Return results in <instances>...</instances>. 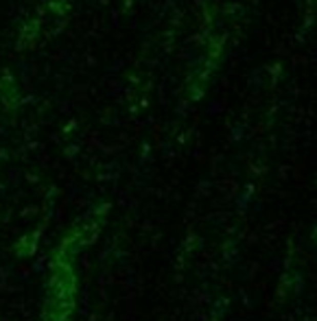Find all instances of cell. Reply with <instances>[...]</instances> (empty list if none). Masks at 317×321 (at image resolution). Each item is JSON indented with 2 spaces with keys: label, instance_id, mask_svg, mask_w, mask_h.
Instances as JSON below:
<instances>
[{
  "label": "cell",
  "instance_id": "cell-1",
  "mask_svg": "<svg viewBox=\"0 0 317 321\" xmlns=\"http://www.w3.org/2000/svg\"><path fill=\"white\" fill-rule=\"evenodd\" d=\"M75 260L55 258L51 260V277H48V293L44 306V321H70L77 297V275Z\"/></svg>",
  "mask_w": 317,
  "mask_h": 321
}]
</instances>
